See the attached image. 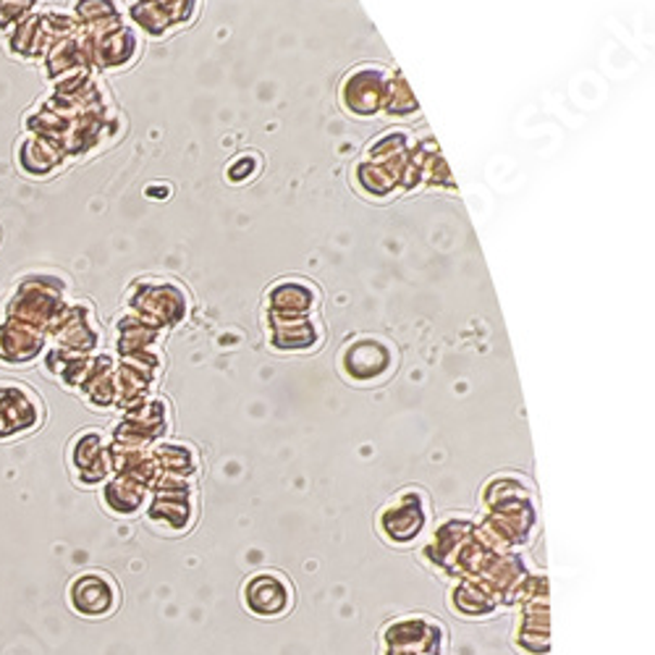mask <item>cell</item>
<instances>
[{"label":"cell","instance_id":"2","mask_svg":"<svg viewBox=\"0 0 655 655\" xmlns=\"http://www.w3.org/2000/svg\"><path fill=\"white\" fill-rule=\"evenodd\" d=\"M27 388L0 386V438L35 428L40 419V406Z\"/></svg>","mask_w":655,"mask_h":655},{"label":"cell","instance_id":"1","mask_svg":"<svg viewBox=\"0 0 655 655\" xmlns=\"http://www.w3.org/2000/svg\"><path fill=\"white\" fill-rule=\"evenodd\" d=\"M68 606L87 619L111 616L118 606V588L103 571H85L68 588Z\"/></svg>","mask_w":655,"mask_h":655}]
</instances>
